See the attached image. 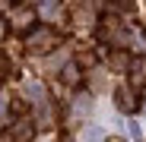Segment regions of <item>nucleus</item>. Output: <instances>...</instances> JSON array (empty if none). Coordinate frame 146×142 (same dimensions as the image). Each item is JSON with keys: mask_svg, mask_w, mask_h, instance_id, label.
Here are the masks:
<instances>
[{"mask_svg": "<svg viewBox=\"0 0 146 142\" xmlns=\"http://www.w3.org/2000/svg\"><path fill=\"white\" fill-rule=\"evenodd\" d=\"M99 139H102V130H95V126H89L83 133V142H99Z\"/></svg>", "mask_w": 146, "mask_h": 142, "instance_id": "nucleus-1", "label": "nucleus"}]
</instances>
